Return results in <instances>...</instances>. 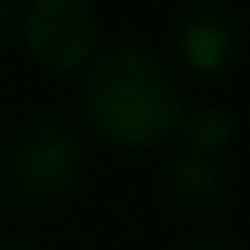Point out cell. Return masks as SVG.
I'll return each instance as SVG.
<instances>
[{
	"label": "cell",
	"instance_id": "cell-8",
	"mask_svg": "<svg viewBox=\"0 0 250 250\" xmlns=\"http://www.w3.org/2000/svg\"><path fill=\"white\" fill-rule=\"evenodd\" d=\"M185 250H220V246H211V242H198V246H185Z\"/></svg>",
	"mask_w": 250,
	"mask_h": 250
},
{
	"label": "cell",
	"instance_id": "cell-2",
	"mask_svg": "<svg viewBox=\"0 0 250 250\" xmlns=\"http://www.w3.org/2000/svg\"><path fill=\"white\" fill-rule=\"evenodd\" d=\"M83 167L79 132L62 114H31L22 119L0 149V171L9 189L26 202H53L62 198Z\"/></svg>",
	"mask_w": 250,
	"mask_h": 250
},
{
	"label": "cell",
	"instance_id": "cell-4",
	"mask_svg": "<svg viewBox=\"0 0 250 250\" xmlns=\"http://www.w3.org/2000/svg\"><path fill=\"white\" fill-rule=\"evenodd\" d=\"M176 48H180V62L193 70V75H224L233 70L237 62V48H242V22L229 4H198L185 13L180 31H176Z\"/></svg>",
	"mask_w": 250,
	"mask_h": 250
},
{
	"label": "cell",
	"instance_id": "cell-6",
	"mask_svg": "<svg viewBox=\"0 0 250 250\" xmlns=\"http://www.w3.org/2000/svg\"><path fill=\"white\" fill-rule=\"evenodd\" d=\"M233 114L224 110V105H198V110H189L185 119H180V127L176 132H185V145L193 149V154H207V158H215L229 141H233Z\"/></svg>",
	"mask_w": 250,
	"mask_h": 250
},
{
	"label": "cell",
	"instance_id": "cell-1",
	"mask_svg": "<svg viewBox=\"0 0 250 250\" xmlns=\"http://www.w3.org/2000/svg\"><path fill=\"white\" fill-rule=\"evenodd\" d=\"M79 110L101 141L123 149H149L167 141L185 119L171 70L136 44H114L92 57L79 83Z\"/></svg>",
	"mask_w": 250,
	"mask_h": 250
},
{
	"label": "cell",
	"instance_id": "cell-3",
	"mask_svg": "<svg viewBox=\"0 0 250 250\" xmlns=\"http://www.w3.org/2000/svg\"><path fill=\"white\" fill-rule=\"evenodd\" d=\"M26 48L48 70H75L88 62L97 44V9L92 0H31L26 9Z\"/></svg>",
	"mask_w": 250,
	"mask_h": 250
},
{
	"label": "cell",
	"instance_id": "cell-5",
	"mask_svg": "<svg viewBox=\"0 0 250 250\" xmlns=\"http://www.w3.org/2000/svg\"><path fill=\"white\" fill-rule=\"evenodd\" d=\"M167 185H171L176 198H185V202H193V207H215V202H224V193H229L224 171L215 167V158L193 154V149H185L180 158H171Z\"/></svg>",
	"mask_w": 250,
	"mask_h": 250
},
{
	"label": "cell",
	"instance_id": "cell-9",
	"mask_svg": "<svg viewBox=\"0 0 250 250\" xmlns=\"http://www.w3.org/2000/svg\"><path fill=\"white\" fill-rule=\"evenodd\" d=\"M9 250H26V246H9Z\"/></svg>",
	"mask_w": 250,
	"mask_h": 250
},
{
	"label": "cell",
	"instance_id": "cell-7",
	"mask_svg": "<svg viewBox=\"0 0 250 250\" xmlns=\"http://www.w3.org/2000/svg\"><path fill=\"white\" fill-rule=\"evenodd\" d=\"M13 35V0H0V44Z\"/></svg>",
	"mask_w": 250,
	"mask_h": 250
}]
</instances>
